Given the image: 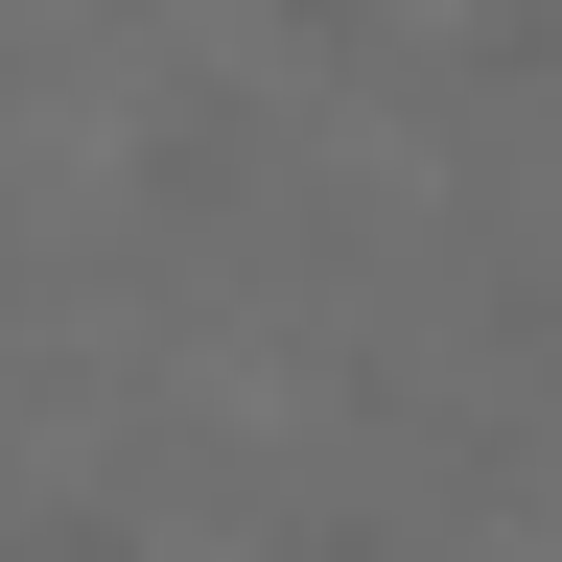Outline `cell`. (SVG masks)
I'll return each instance as SVG.
<instances>
[{"label": "cell", "mask_w": 562, "mask_h": 562, "mask_svg": "<svg viewBox=\"0 0 562 562\" xmlns=\"http://www.w3.org/2000/svg\"><path fill=\"white\" fill-rule=\"evenodd\" d=\"M0 562H140V516L117 492H47V516H0Z\"/></svg>", "instance_id": "cell-1"}, {"label": "cell", "mask_w": 562, "mask_h": 562, "mask_svg": "<svg viewBox=\"0 0 562 562\" xmlns=\"http://www.w3.org/2000/svg\"><path fill=\"white\" fill-rule=\"evenodd\" d=\"M281 24H305V47H351V24H375V0H281Z\"/></svg>", "instance_id": "cell-2"}, {"label": "cell", "mask_w": 562, "mask_h": 562, "mask_svg": "<svg viewBox=\"0 0 562 562\" xmlns=\"http://www.w3.org/2000/svg\"><path fill=\"white\" fill-rule=\"evenodd\" d=\"M305 562H375V539H305Z\"/></svg>", "instance_id": "cell-3"}]
</instances>
